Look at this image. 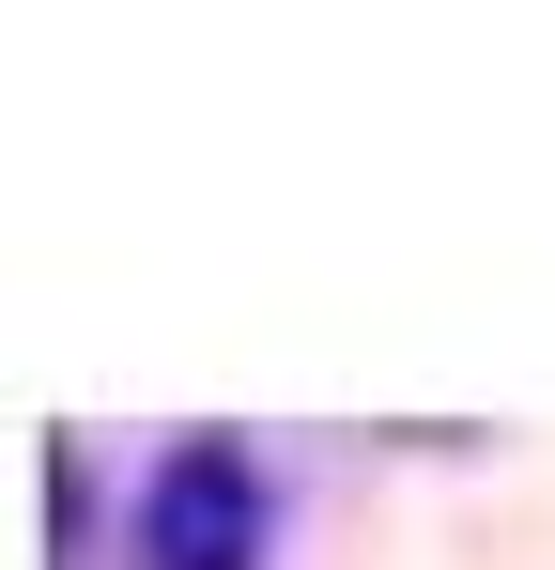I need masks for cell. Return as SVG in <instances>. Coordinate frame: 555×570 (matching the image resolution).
<instances>
[{"label":"cell","mask_w":555,"mask_h":570,"mask_svg":"<svg viewBox=\"0 0 555 570\" xmlns=\"http://www.w3.org/2000/svg\"><path fill=\"white\" fill-rule=\"evenodd\" d=\"M263 540H278V493H263V463L232 432L155 448V478H139V570H263Z\"/></svg>","instance_id":"6da1fadb"}]
</instances>
